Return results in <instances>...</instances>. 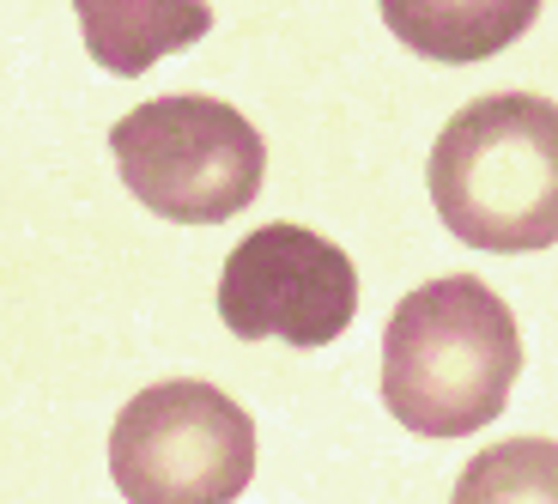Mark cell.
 Masks as SVG:
<instances>
[{
  "mask_svg": "<svg viewBox=\"0 0 558 504\" xmlns=\"http://www.w3.org/2000/svg\"><path fill=\"white\" fill-rule=\"evenodd\" d=\"M219 316L238 340L279 335L292 347H328L359 316V274L347 250L310 225H262L225 262Z\"/></svg>",
  "mask_w": 558,
  "mask_h": 504,
  "instance_id": "obj_5",
  "label": "cell"
},
{
  "mask_svg": "<svg viewBox=\"0 0 558 504\" xmlns=\"http://www.w3.org/2000/svg\"><path fill=\"white\" fill-rule=\"evenodd\" d=\"M73 13L92 61L116 80H140L153 61L195 49L213 31L207 0H73Z\"/></svg>",
  "mask_w": 558,
  "mask_h": 504,
  "instance_id": "obj_6",
  "label": "cell"
},
{
  "mask_svg": "<svg viewBox=\"0 0 558 504\" xmlns=\"http://www.w3.org/2000/svg\"><path fill=\"white\" fill-rule=\"evenodd\" d=\"M517 316L474 274H444L407 292L383 335V401L418 437H468L517 389Z\"/></svg>",
  "mask_w": 558,
  "mask_h": 504,
  "instance_id": "obj_1",
  "label": "cell"
},
{
  "mask_svg": "<svg viewBox=\"0 0 558 504\" xmlns=\"http://www.w3.org/2000/svg\"><path fill=\"white\" fill-rule=\"evenodd\" d=\"M546 0H383V25L425 61H486L541 19Z\"/></svg>",
  "mask_w": 558,
  "mask_h": 504,
  "instance_id": "obj_7",
  "label": "cell"
},
{
  "mask_svg": "<svg viewBox=\"0 0 558 504\" xmlns=\"http://www.w3.org/2000/svg\"><path fill=\"white\" fill-rule=\"evenodd\" d=\"M110 475L128 504H231L255 475V420L213 383H153L116 413Z\"/></svg>",
  "mask_w": 558,
  "mask_h": 504,
  "instance_id": "obj_4",
  "label": "cell"
},
{
  "mask_svg": "<svg viewBox=\"0 0 558 504\" xmlns=\"http://www.w3.org/2000/svg\"><path fill=\"white\" fill-rule=\"evenodd\" d=\"M437 219L474 250H553L558 238V104L492 92L432 146Z\"/></svg>",
  "mask_w": 558,
  "mask_h": 504,
  "instance_id": "obj_2",
  "label": "cell"
},
{
  "mask_svg": "<svg viewBox=\"0 0 558 504\" xmlns=\"http://www.w3.org/2000/svg\"><path fill=\"white\" fill-rule=\"evenodd\" d=\"M449 504H558V444L553 437H510L480 449L461 468Z\"/></svg>",
  "mask_w": 558,
  "mask_h": 504,
  "instance_id": "obj_8",
  "label": "cell"
},
{
  "mask_svg": "<svg viewBox=\"0 0 558 504\" xmlns=\"http://www.w3.org/2000/svg\"><path fill=\"white\" fill-rule=\"evenodd\" d=\"M110 153L140 207L170 225L238 219L267 177V141L219 98H153L110 128Z\"/></svg>",
  "mask_w": 558,
  "mask_h": 504,
  "instance_id": "obj_3",
  "label": "cell"
}]
</instances>
